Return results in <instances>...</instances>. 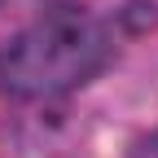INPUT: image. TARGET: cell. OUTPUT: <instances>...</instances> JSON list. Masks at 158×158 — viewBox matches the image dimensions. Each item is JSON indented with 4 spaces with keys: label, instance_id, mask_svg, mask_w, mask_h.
Segmentation results:
<instances>
[{
    "label": "cell",
    "instance_id": "obj_1",
    "mask_svg": "<svg viewBox=\"0 0 158 158\" xmlns=\"http://www.w3.org/2000/svg\"><path fill=\"white\" fill-rule=\"evenodd\" d=\"M106 31L75 5H48L18 35L5 57V75L18 92H62L106 66Z\"/></svg>",
    "mask_w": 158,
    "mask_h": 158
},
{
    "label": "cell",
    "instance_id": "obj_2",
    "mask_svg": "<svg viewBox=\"0 0 158 158\" xmlns=\"http://www.w3.org/2000/svg\"><path fill=\"white\" fill-rule=\"evenodd\" d=\"M132 158H158V136H149V141H141Z\"/></svg>",
    "mask_w": 158,
    "mask_h": 158
}]
</instances>
